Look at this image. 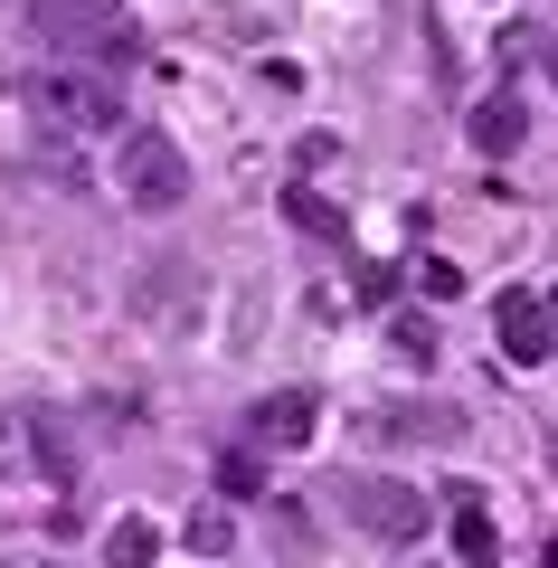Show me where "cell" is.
I'll list each match as a JSON object with an SVG mask.
<instances>
[{"label": "cell", "instance_id": "6da1fadb", "mask_svg": "<svg viewBox=\"0 0 558 568\" xmlns=\"http://www.w3.org/2000/svg\"><path fill=\"white\" fill-rule=\"evenodd\" d=\"M114 190L142 209V219H171V209L190 200V162H180V142L152 133V123H142V133H123V152H114Z\"/></svg>", "mask_w": 558, "mask_h": 568}, {"label": "cell", "instance_id": "7a4b0ae2", "mask_svg": "<svg viewBox=\"0 0 558 568\" xmlns=\"http://www.w3.org/2000/svg\"><path fill=\"white\" fill-rule=\"evenodd\" d=\"M332 503H341V521H359L369 540H417V530L436 521V503H426L417 484H388V474H341Z\"/></svg>", "mask_w": 558, "mask_h": 568}, {"label": "cell", "instance_id": "3957f363", "mask_svg": "<svg viewBox=\"0 0 558 568\" xmlns=\"http://www.w3.org/2000/svg\"><path fill=\"white\" fill-rule=\"evenodd\" d=\"M29 104H39L48 123H58V133H114V85L104 77H77V67H39V77H29Z\"/></svg>", "mask_w": 558, "mask_h": 568}, {"label": "cell", "instance_id": "277c9868", "mask_svg": "<svg viewBox=\"0 0 558 568\" xmlns=\"http://www.w3.org/2000/svg\"><path fill=\"white\" fill-rule=\"evenodd\" d=\"M29 10H39V29L58 48H85V58H95L104 48V67H133L142 48H133V29L114 20V10H104V0H29Z\"/></svg>", "mask_w": 558, "mask_h": 568}, {"label": "cell", "instance_id": "5b68a950", "mask_svg": "<svg viewBox=\"0 0 558 568\" xmlns=\"http://www.w3.org/2000/svg\"><path fill=\"white\" fill-rule=\"evenodd\" d=\"M313 426H322L313 388H275V398L246 407V446H256V455H294V446H313Z\"/></svg>", "mask_w": 558, "mask_h": 568}, {"label": "cell", "instance_id": "8992f818", "mask_svg": "<svg viewBox=\"0 0 558 568\" xmlns=\"http://www.w3.org/2000/svg\"><path fill=\"white\" fill-rule=\"evenodd\" d=\"M493 332H501V351H511L520 369L549 361V304H539L530 284H501V294H493Z\"/></svg>", "mask_w": 558, "mask_h": 568}, {"label": "cell", "instance_id": "52a82bcc", "mask_svg": "<svg viewBox=\"0 0 558 568\" xmlns=\"http://www.w3.org/2000/svg\"><path fill=\"white\" fill-rule=\"evenodd\" d=\"M464 133H474V152L483 162H511L520 152V133H530V114H520V85H493V95L464 114Z\"/></svg>", "mask_w": 558, "mask_h": 568}, {"label": "cell", "instance_id": "ba28073f", "mask_svg": "<svg viewBox=\"0 0 558 568\" xmlns=\"http://www.w3.org/2000/svg\"><path fill=\"white\" fill-rule=\"evenodd\" d=\"M379 436H388V446H455L464 417H455V407H388Z\"/></svg>", "mask_w": 558, "mask_h": 568}, {"label": "cell", "instance_id": "9c48e42d", "mask_svg": "<svg viewBox=\"0 0 558 568\" xmlns=\"http://www.w3.org/2000/svg\"><path fill=\"white\" fill-rule=\"evenodd\" d=\"M104 559H114V568H152V559H161V530L133 511V521H114V530H104Z\"/></svg>", "mask_w": 558, "mask_h": 568}, {"label": "cell", "instance_id": "30bf717a", "mask_svg": "<svg viewBox=\"0 0 558 568\" xmlns=\"http://www.w3.org/2000/svg\"><path fill=\"white\" fill-rule=\"evenodd\" d=\"M388 351H398L407 369H426L436 361V323H426V313H398V323H388Z\"/></svg>", "mask_w": 558, "mask_h": 568}, {"label": "cell", "instance_id": "8fae6325", "mask_svg": "<svg viewBox=\"0 0 558 568\" xmlns=\"http://www.w3.org/2000/svg\"><path fill=\"white\" fill-rule=\"evenodd\" d=\"M455 549H464V568H493V521H483L474 503L455 511Z\"/></svg>", "mask_w": 558, "mask_h": 568}, {"label": "cell", "instance_id": "7c38bea8", "mask_svg": "<svg viewBox=\"0 0 558 568\" xmlns=\"http://www.w3.org/2000/svg\"><path fill=\"white\" fill-rule=\"evenodd\" d=\"M417 294H426V304H455V294H464V265H445V256H417Z\"/></svg>", "mask_w": 558, "mask_h": 568}, {"label": "cell", "instance_id": "4fadbf2b", "mask_svg": "<svg viewBox=\"0 0 558 568\" xmlns=\"http://www.w3.org/2000/svg\"><path fill=\"white\" fill-rule=\"evenodd\" d=\"M219 484H227V493H237V503H246V493L265 484V465H256V446H237V455H227V465H219Z\"/></svg>", "mask_w": 558, "mask_h": 568}, {"label": "cell", "instance_id": "5bb4252c", "mask_svg": "<svg viewBox=\"0 0 558 568\" xmlns=\"http://www.w3.org/2000/svg\"><path fill=\"white\" fill-rule=\"evenodd\" d=\"M227 540H237V521H227V511H200V521H190V549H209V559H219Z\"/></svg>", "mask_w": 558, "mask_h": 568}, {"label": "cell", "instance_id": "9a60e30c", "mask_svg": "<svg viewBox=\"0 0 558 568\" xmlns=\"http://www.w3.org/2000/svg\"><path fill=\"white\" fill-rule=\"evenodd\" d=\"M539 67H549V85H558V39H539Z\"/></svg>", "mask_w": 558, "mask_h": 568}, {"label": "cell", "instance_id": "2e32d148", "mask_svg": "<svg viewBox=\"0 0 558 568\" xmlns=\"http://www.w3.org/2000/svg\"><path fill=\"white\" fill-rule=\"evenodd\" d=\"M549 568H558V540H549Z\"/></svg>", "mask_w": 558, "mask_h": 568}]
</instances>
